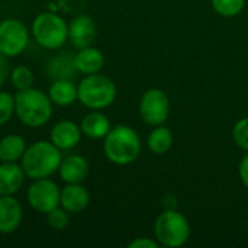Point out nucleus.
Segmentation results:
<instances>
[{
    "label": "nucleus",
    "mask_w": 248,
    "mask_h": 248,
    "mask_svg": "<svg viewBox=\"0 0 248 248\" xmlns=\"http://www.w3.org/2000/svg\"><path fill=\"white\" fill-rule=\"evenodd\" d=\"M61 160V150L51 141H36L26 147L20 158V166L26 177L36 180L55 174L60 169Z\"/></svg>",
    "instance_id": "1"
},
{
    "label": "nucleus",
    "mask_w": 248,
    "mask_h": 248,
    "mask_svg": "<svg viewBox=\"0 0 248 248\" xmlns=\"http://www.w3.org/2000/svg\"><path fill=\"white\" fill-rule=\"evenodd\" d=\"M15 115L29 128L44 126L52 116V102L39 89L17 90L15 94Z\"/></svg>",
    "instance_id": "2"
},
{
    "label": "nucleus",
    "mask_w": 248,
    "mask_h": 248,
    "mask_svg": "<svg viewBox=\"0 0 248 248\" xmlns=\"http://www.w3.org/2000/svg\"><path fill=\"white\" fill-rule=\"evenodd\" d=\"M103 151L106 158L118 166L134 163L141 154V138L135 129L126 125L112 128L103 138Z\"/></svg>",
    "instance_id": "3"
},
{
    "label": "nucleus",
    "mask_w": 248,
    "mask_h": 248,
    "mask_svg": "<svg viewBox=\"0 0 248 248\" xmlns=\"http://www.w3.org/2000/svg\"><path fill=\"white\" fill-rule=\"evenodd\" d=\"M115 83L100 74H89L77 84V100L92 110H100L109 108L116 99Z\"/></svg>",
    "instance_id": "4"
},
{
    "label": "nucleus",
    "mask_w": 248,
    "mask_h": 248,
    "mask_svg": "<svg viewBox=\"0 0 248 248\" xmlns=\"http://www.w3.org/2000/svg\"><path fill=\"white\" fill-rule=\"evenodd\" d=\"M154 234H155V240L163 247H182L189 241L190 224L187 218L179 211L166 209L155 219Z\"/></svg>",
    "instance_id": "5"
},
{
    "label": "nucleus",
    "mask_w": 248,
    "mask_h": 248,
    "mask_svg": "<svg viewBox=\"0 0 248 248\" xmlns=\"http://www.w3.org/2000/svg\"><path fill=\"white\" fill-rule=\"evenodd\" d=\"M33 39L45 49H60L68 41V23L54 12H42L32 22Z\"/></svg>",
    "instance_id": "6"
},
{
    "label": "nucleus",
    "mask_w": 248,
    "mask_h": 248,
    "mask_svg": "<svg viewBox=\"0 0 248 248\" xmlns=\"http://www.w3.org/2000/svg\"><path fill=\"white\" fill-rule=\"evenodd\" d=\"M60 195L61 189L58 187V185L49 177H45L32 180L26 193V199L33 211L46 215L48 212L60 206Z\"/></svg>",
    "instance_id": "7"
},
{
    "label": "nucleus",
    "mask_w": 248,
    "mask_h": 248,
    "mask_svg": "<svg viewBox=\"0 0 248 248\" xmlns=\"http://www.w3.org/2000/svg\"><path fill=\"white\" fill-rule=\"evenodd\" d=\"M29 42V31L17 19H4L0 22V52L7 58L20 55Z\"/></svg>",
    "instance_id": "8"
},
{
    "label": "nucleus",
    "mask_w": 248,
    "mask_h": 248,
    "mask_svg": "<svg viewBox=\"0 0 248 248\" xmlns=\"http://www.w3.org/2000/svg\"><path fill=\"white\" fill-rule=\"evenodd\" d=\"M138 110L147 125L158 126L163 125L170 115V100L163 90L150 89L142 94Z\"/></svg>",
    "instance_id": "9"
},
{
    "label": "nucleus",
    "mask_w": 248,
    "mask_h": 248,
    "mask_svg": "<svg viewBox=\"0 0 248 248\" xmlns=\"http://www.w3.org/2000/svg\"><path fill=\"white\" fill-rule=\"evenodd\" d=\"M96 22L89 15H78L68 23V41L77 49L90 46L96 38Z\"/></svg>",
    "instance_id": "10"
},
{
    "label": "nucleus",
    "mask_w": 248,
    "mask_h": 248,
    "mask_svg": "<svg viewBox=\"0 0 248 248\" xmlns=\"http://www.w3.org/2000/svg\"><path fill=\"white\" fill-rule=\"evenodd\" d=\"M23 218V211L20 202L10 196H0V232L1 234H12L15 232Z\"/></svg>",
    "instance_id": "11"
},
{
    "label": "nucleus",
    "mask_w": 248,
    "mask_h": 248,
    "mask_svg": "<svg viewBox=\"0 0 248 248\" xmlns=\"http://www.w3.org/2000/svg\"><path fill=\"white\" fill-rule=\"evenodd\" d=\"M81 128L73 121L62 119L51 129V142L60 150H73L81 140Z\"/></svg>",
    "instance_id": "12"
},
{
    "label": "nucleus",
    "mask_w": 248,
    "mask_h": 248,
    "mask_svg": "<svg viewBox=\"0 0 248 248\" xmlns=\"http://www.w3.org/2000/svg\"><path fill=\"white\" fill-rule=\"evenodd\" d=\"M90 202L89 190L81 183H67L64 189H61L60 205L68 214H80L83 212Z\"/></svg>",
    "instance_id": "13"
},
{
    "label": "nucleus",
    "mask_w": 248,
    "mask_h": 248,
    "mask_svg": "<svg viewBox=\"0 0 248 248\" xmlns=\"http://www.w3.org/2000/svg\"><path fill=\"white\" fill-rule=\"evenodd\" d=\"M90 173L89 161L81 155H68L61 160L58 174L65 183H83Z\"/></svg>",
    "instance_id": "14"
},
{
    "label": "nucleus",
    "mask_w": 248,
    "mask_h": 248,
    "mask_svg": "<svg viewBox=\"0 0 248 248\" xmlns=\"http://www.w3.org/2000/svg\"><path fill=\"white\" fill-rule=\"evenodd\" d=\"M26 174L20 164L16 163H1L0 164V196L16 195L23 183Z\"/></svg>",
    "instance_id": "15"
},
{
    "label": "nucleus",
    "mask_w": 248,
    "mask_h": 248,
    "mask_svg": "<svg viewBox=\"0 0 248 248\" xmlns=\"http://www.w3.org/2000/svg\"><path fill=\"white\" fill-rule=\"evenodd\" d=\"M74 65L76 70L84 76L100 73V70L105 65V55L99 48L94 46H86L78 49V52L74 55Z\"/></svg>",
    "instance_id": "16"
},
{
    "label": "nucleus",
    "mask_w": 248,
    "mask_h": 248,
    "mask_svg": "<svg viewBox=\"0 0 248 248\" xmlns=\"http://www.w3.org/2000/svg\"><path fill=\"white\" fill-rule=\"evenodd\" d=\"M83 135L92 140H103L108 132L112 129L109 118L102 113L100 110H92L89 112L80 124Z\"/></svg>",
    "instance_id": "17"
},
{
    "label": "nucleus",
    "mask_w": 248,
    "mask_h": 248,
    "mask_svg": "<svg viewBox=\"0 0 248 248\" xmlns=\"http://www.w3.org/2000/svg\"><path fill=\"white\" fill-rule=\"evenodd\" d=\"M48 96L52 105L57 106H70L77 100V86L71 78H57L48 90Z\"/></svg>",
    "instance_id": "18"
},
{
    "label": "nucleus",
    "mask_w": 248,
    "mask_h": 248,
    "mask_svg": "<svg viewBox=\"0 0 248 248\" xmlns=\"http://www.w3.org/2000/svg\"><path fill=\"white\" fill-rule=\"evenodd\" d=\"M26 150L25 140L17 134H9L0 140V161L16 163L22 158Z\"/></svg>",
    "instance_id": "19"
},
{
    "label": "nucleus",
    "mask_w": 248,
    "mask_h": 248,
    "mask_svg": "<svg viewBox=\"0 0 248 248\" xmlns=\"http://www.w3.org/2000/svg\"><path fill=\"white\" fill-rule=\"evenodd\" d=\"M173 141L174 138H173L171 131L167 126L158 125V126H154V129L150 132L147 138V145L153 154L163 155L170 151V148L173 147Z\"/></svg>",
    "instance_id": "20"
},
{
    "label": "nucleus",
    "mask_w": 248,
    "mask_h": 248,
    "mask_svg": "<svg viewBox=\"0 0 248 248\" xmlns=\"http://www.w3.org/2000/svg\"><path fill=\"white\" fill-rule=\"evenodd\" d=\"M48 71L49 76L57 78H71L74 76L76 65H74V57H68V55H60L57 58H54L49 65H48Z\"/></svg>",
    "instance_id": "21"
},
{
    "label": "nucleus",
    "mask_w": 248,
    "mask_h": 248,
    "mask_svg": "<svg viewBox=\"0 0 248 248\" xmlns=\"http://www.w3.org/2000/svg\"><path fill=\"white\" fill-rule=\"evenodd\" d=\"M9 78L16 90H25L33 87V81H35V76L32 70L26 65H16L15 68H12Z\"/></svg>",
    "instance_id": "22"
},
{
    "label": "nucleus",
    "mask_w": 248,
    "mask_h": 248,
    "mask_svg": "<svg viewBox=\"0 0 248 248\" xmlns=\"http://www.w3.org/2000/svg\"><path fill=\"white\" fill-rule=\"evenodd\" d=\"M214 10L224 17H234L246 7V0H211Z\"/></svg>",
    "instance_id": "23"
},
{
    "label": "nucleus",
    "mask_w": 248,
    "mask_h": 248,
    "mask_svg": "<svg viewBox=\"0 0 248 248\" xmlns=\"http://www.w3.org/2000/svg\"><path fill=\"white\" fill-rule=\"evenodd\" d=\"M15 115V96L9 92H0V126L6 125Z\"/></svg>",
    "instance_id": "24"
},
{
    "label": "nucleus",
    "mask_w": 248,
    "mask_h": 248,
    "mask_svg": "<svg viewBox=\"0 0 248 248\" xmlns=\"http://www.w3.org/2000/svg\"><path fill=\"white\" fill-rule=\"evenodd\" d=\"M46 222L52 230H57V231L65 230L70 224L68 212L64 208L57 206L55 209H52L51 212L46 214Z\"/></svg>",
    "instance_id": "25"
},
{
    "label": "nucleus",
    "mask_w": 248,
    "mask_h": 248,
    "mask_svg": "<svg viewBox=\"0 0 248 248\" xmlns=\"http://www.w3.org/2000/svg\"><path fill=\"white\" fill-rule=\"evenodd\" d=\"M232 140L241 150L248 153V118L240 119L232 128Z\"/></svg>",
    "instance_id": "26"
},
{
    "label": "nucleus",
    "mask_w": 248,
    "mask_h": 248,
    "mask_svg": "<svg viewBox=\"0 0 248 248\" xmlns=\"http://www.w3.org/2000/svg\"><path fill=\"white\" fill-rule=\"evenodd\" d=\"M160 244L155 240L147 238V237H138L134 241L128 244V248H158Z\"/></svg>",
    "instance_id": "27"
},
{
    "label": "nucleus",
    "mask_w": 248,
    "mask_h": 248,
    "mask_svg": "<svg viewBox=\"0 0 248 248\" xmlns=\"http://www.w3.org/2000/svg\"><path fill=\"white\" fill-rule=\"evenodd\" d=\"M9 76H10V68H9L7 57L0 52V86H3L6 83Z\"/></svg>",
    "instance_id": "28"
},
{
    "label": "nucleus",
    "mask_w": 248,
    "mask_h": 248,
    "mask_svg": "<svg viewBox=\"0 0 248 248\" xmlns=\"http://www.w3.org/2000/svg\"><path fill=\"white\" fill-rule=\"evenodd\" d=\"M238 173H240V179H241L243 185L248 189V153L243 157V160L240 163Z\"/></svg>",
    "instance_id": "29"
},
{
    "label": "nucleus",
    "mask_w": 248,
    "mask_h": 248,
    "mask_svg": "<svg viewBox=\"0 0 248 248\" xmlns=\"http://www.w3.org/2000/svg\"><path fill=\"white\" fill-rule=\"evenodd\" d=\"M10 1H13V0H10Z\"/></svg>",
    "instance_id": "30"
}]
</instances>
